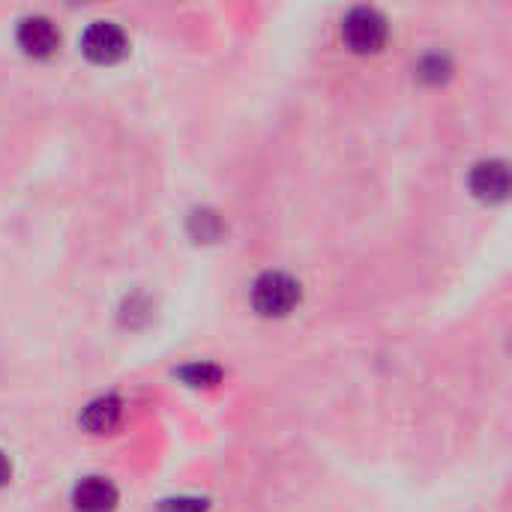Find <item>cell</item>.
Masks as SVG:
<instances>
[{"label":"cell","instance_id":"1","mask_svg":"<svg viewBox=\"0 0 512 512\" xmlns=\"http://www.w3.org/2000/svg\"><path fill=\"white\" fill-rule=\"evenodd\" d=\"M300 303V285L288 273H264L252 285V306L264 318H282Z\"/></svg>","mask_w":512,"mask_h":512},{"label":"cell","instance_id":"2","mask_svg":"<svg viewBox=\"0 0 512 512\" xmlns=\"http://www.w3.org/2000/svg\"><path fill=\"white\" fill-rule=\"evenodd\" d=\"M342 36H345L351 51L372 54L387 42V18L378 9H369V6L351 9L348 18L342 21Z\"/></svg>","mask_w":512,"mask_h":512},{"label":"cell","instance_id":"3","mask_svg":"<svg viewBox=\"0 0 512 512\" xmlns=\"http://www.w3.org/2000/svg\"><path fill=\"white\" fill-rule=\"evenodd\" d=\"M81 51L93 63H117L126 54V33L111 21H93L81 36Z\"/></svg>","mask_w":512,"mask_h":512},{"label":"cell","instance_id":"4","mask_svg":"<svg viewBox=\"0 0 512 512\" xmlns=\"http://www.w3.org/2000/svg\"><path fill=\"white\" fill-rule=\"evenodd\" d=\"M60 42V33L51 18L45 15H30L18 24V45L33 54V57H48Z\"/></svg>","mask_w":512,"mask_h":512},{"label":"cell","instance_id":"5","mask_svg":"<svg viewBox=\"0 0 512 512\" xmlns=\"http://www.w3.org/2000/svg\"><path fill=\"white\" fill-rule=\"evenodd\" d=\"M72 507L75 512H114L117 489L102 477H87L72 489Z\"/></svg>","mask_w":512,"mask_h":512},{"label":"cell","instance_id":"6","mask_svg":"<svg viewBox=\"0 0 512 512\" xmlns=\"http://www.w3.org/2000/svg\"><path fill=\"white\" fill-rule=\"evenodd\" d=\"M471 189L477 198L483 201H501L507 198V189H510V171L504 162L492 159V162H480L471 174Z\"/></svg>","mask_w":512,"mask_h":512},{"label":"cell","instance_id":"7","mask_svg":"<svg viewBox=\"0 0 512 512\" xmlns=\"http://www.w3.org/2000/svg\"><path fill=\"white\" fill-rule=\"evenodd\" d=\"M120 414H123V405L117 396H102V399H93L84 414H81V426L93 435H105L111 429H117L120 423Z\"/></svg>","mask_w":512,"mask_h":512},{"label":"cell","instance_id":"8","mask_svg":"<svg viewBox=\"0 0 512 512\" xmlns=\"http://www.w3.org/2000/svg\"><path fill=\"white\" fill-rule=\"evenodd\" d=\"M180 378L186 384H192V387H213V384H219L222 372L216 366H210V363H195V366L180 369Z\"/></svg>","mask_w":512,"mask_h":512},{"label":"cell","instance_id":"9","mask_svg":"<svg viewBox=\"0 0 512 512\" xmlns=\"http://www.w3.org/2000/svg\"><path fill=\"white\" fill-rule=\"evenodd\" d=\"M207 510V501L204 498H171V501H162L159 512H204Z\"/></svg>","mask_w":512,"mask_h":512},{"label":"cell","instance_id":"10","mask_svg":"<svg viewBox=\"0 0 512 512\" xmlns=\"http://www.w3.org/2000/svg\"><path fill=\"white\" fill-rule=\"evenodd\" d=\"M192 225H195V234L198 237H204V240H213L216 234H219V219H216V213H195L192 216Z\"/></svg>","mask_w":512,"mask_h":512},{"label":"cell","instance_id":"11","mask_svg":"<svg viewBox=\"0 0 512 512\" xmlns=\"http://www.w3.org/2000/svg\"><path fill=\"white\" fill-rule=\"evenodd\" d=\"M447 72H450V63L444 57H429L420 66V75L429 78V81H441V78H447Z\"/></svg>","mask_w":512,"mask_h":512},{"label":"cell","instance_id":"12","mask_svg":"<svg viewBox=\"0 0 512 512\" xmlns=\"http://www.w3.org/2000/svg\"><path fill=\"white\" fill-rule=\"evenodd\" d=\"M9 477H12V468H9V459L0 453V486H6L9 483Z\"/></svg>","mask_w":512,"mask_h":512}]
</instances>
